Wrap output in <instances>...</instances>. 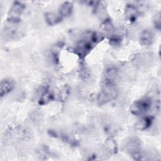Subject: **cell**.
Returning a JSON list of instances; mask_svg holds the SVG:
<instances>
[{"instance_id": "1", "label": "cell", "mask_w": 161, "mask_h": 161, "mask_svg": "<svg viewBox=\"0 0 161 161\" xmlns=\"http://www.w3.org/2000/svg\"><path fill=\"white\" fill-rule=\"evenodd\" d=\"M118 89L116 82L103 80L101 90L97 96V102L99 105L105 104L112 101L118 97Z\"/></svg>"}, {"instance_id": "2", "label": "cell", "mask_w": 161, "mask_h": 161, "mask_svg": "<svg viewBox=\"0 0 161 161\" xmlns=\"http://www.w3.org/2000/svg\"><path fill=\"white\" fill-rule=\"evenodd\" d=\"M153 103L149 97H143L135 101L130 106V112L135 116H143L151 110Z\"/></svg>"}, {"instance_id": "3", "label": "cell", "mask_w": 161, "mask_h": 161, "mask_svg": "<svg viewBox=\"0 0 161 161\" xmlns=\"http://www.w3.org/2000/svg\"><path fill=\"white\" fill-rule=\"evenodd\" d=\"M96 45L91 40L89 33L87 38L80 40L77 43L75 48V53L80 58H84L93 49Z\"/></svg>"}, {"instance_id": "4", "label": "cell", "mask_w": 161, "mask_h": 161, "mask_svg": "<svg viewBox=\"0 0 161 161\" xmlns=\"http://www.w3.org/2000/svg\"><path fill=\"white\" fill-rule=\"evenodd\" d=\"M25 9V5L19 1L14 2L9 9L7 21L19 23L21 16Z\"/></svg>"}, {"instance_id": "5", "label": "cell", "mask_w": 161, "mask_h": 161, "mask_svg": "<svg viewBox=\"0 0 161 161\" xmlns=\"http://www.w3.org/2000/svg\"><path fill=\"white\" fill-rule=\"evenodd\" d=\"M124 148L126 152L131 155L142 150V142L136 136L130 137L125 142Z\"/></svg>"}, {"instance_id": "6", "label": "cell", "mask_w": 161, "mask_h": 161, "mask_svg": "<svg viewBox=\"0 0 161 161\" xmlns=\"http://www.w3.org/2000/svg\"><path fill=\"white\" fill-rule=\"evenodd\" d=\"M15 87V82L11 78H4L0 83V96L2 97L11 92Z\"/></svg>"}, {"instance_id": "7", "label": "cell", "mask_w": 161, "mask_h": 161, "mask_svg": "<svg viewBox=\"0 0 161 161\" xmlns=\"http://www.w3.org/2000/svg\"><path fill=\"white\" fill-rule=\"evenodd\" d=\"M154 40L153 33L148 30H143L140 34L139 41L140 43L143 46H149L152 44Z\"/></svg>"}, {"instance_id": "8", "label": "cell", "mask_w": 161, "mask_h": 161, "mask_svg": "<svg viewBox=\"0 0 161 161\" xmlns=\"http://www.w3.org/2000/svg\"><path fill=\"white\" fill-rule=\"evenodd\" d=\"M138 13L139 9L135 5L133 4H126L125 9V14L126 18L130 22H133L136 19Z\"/></svg>"}, {"instance_id": "9", "label": "cell", "mask_w": 161, "mask_h": 161, "mask_svg": "<svg viewBox=\"0 0 161 161\" xmlns=\"http://www.w3.org/2000/svg\"><path fill=\"white\" fill-rule=\"evenodd\" d=\"M153 121V118L152 116H145L140 119L136 123V129L143 131L149 128Z\"/></svg>"}, {"instance_id": "10", "label": "cell", "mask_w": 161, "mask_h": 161, "mask_svg": "<svg viewBox=\"0 0 161 161\" xmlns=\"http://www.w3.org/2000/svg\"><path fill=\"white\" fill-rule=\"evenodd\" d=\"M73 10V4L71 2L66 1L63 3L60 8L58 11V14L63 18L70 16Z\"/></svg>"}, {"instance_id": "11", "label": "cell", "mask_w": 161, "mask_h": 161, "mask_svg": "<svg viewBox=\"0 0 161 161\" xmlns=\"http://www.w3.org/2000/svg\"><path fill=\"white\" fill-rule=\"evenodd\" d=\"M45 19L48 25L53 26L60 23L62 18L58 14L53 12H47L45 14Z\"/></svg>"}, {"instance_id": "12", "label": "cell", "mask_w": 161, "mask_h": 161, "mask_svg": "<svg viewBox=\"0 0 161 161\" xmlns=\"http://www.w3.org/2000/svg\"><path fill=\"white\" fill-rule=\"evenodd\" d=\"M53 99V95L48 89H45L44 92L41 94L39 100L38 104L40 105H45L49 103Z\"/></svg>"}, {"instance_id": "13", "label": "cell", "mask_w": 161, "mask_h": 161, "mask_svg": "<svg viewBox=\"0 0 161 161\" xmlns=\"http://www.w3.org/2000/svg\"><path fill=\"white\" fill-rule=\"evenodd\" d=\"M118 75V70L115 67H109L107 69L103 75V80L115 81Z\"/></svg>"}, {"instance_id": "14", "label": "cell", "mask_w": 161, "mask_h": 161, "mask_svg": "<svg viewBox=\"0 0 161 161\" xmlns=\"http://www.w3.org/2000/svg\"><path fill=\"white\" fill-rule=\"evenodd\" d=\"M70 88L68 86H63L58 94V99L60 101H65L70 94Z\"/></svg>"}, {"instance_id": "15", "label": "cell", "mask_w": 161, "mask_h": 161, "mask_svg": "<svg viewBox=\"0 0 161 161\" xmlns=\"http://www.w3.org/2000/svg\"><path fill=\"white\" fill-rule=\"evenodd\" d=\"M101 28L103 31H104L106 33H111L112 31H113L114 28L112 21L109 18L105 19L102 22Z\"/></svg>"}, {"instance_id": "16", "label": "cell", "mask_w": 161, "mask_h": 161, "mask_svg": "<svg viewBox=\"0 0 161 161\" xmlns=\"http://www.w3.org/2000/svg\"><path fill=\"white\" fill-rule=\"evenodd\" d=\"M106 147L111 153H115L117 152V150H118L117 144L116 142L112 138H109L106 140Z\"/></svg>"}, {"instance_id": "17", "label": "cell", "mask_w": 161, "mask_h": 161, "mask_svg": "<svg viewBox=\"0 0 161 161\" xmlns=\"http://www.w3.org/2000/svg\"><path fill=\"white\" fill-rule=\"evenodd\" d=\"M153 23L155 28L160 31L161 28V18H160V11L157 12L154 15V17L153 19Z\"/></svg>"}, {"instance_id": "18", "label": "cell", "mask_w": 161, "mask_h": 161, "mask_svg": "<svg viewBox=\"0 0 161 161\" xmlns=\"http://www.w3.org/2000/svg\"><path fill=\"white\" fill-rule=\"evenodd\" d=\"M121 37H119L118 35H113L109 39V41L111 44L113 45H118L121 42Z\"/></svg>"}]
</instances>
